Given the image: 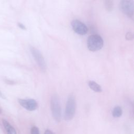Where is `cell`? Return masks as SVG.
I'll return each mask as SVG.
<instances>
[{
  "instance_id": "obj_1",
  "label": "cell",
  "mask_w": 134,
  "mask_h": 134,
  "mask_svg": "<svg viewBox=\"0 0 134 134\" xmlns=\"http://www.w3.org/2000/svg\"><path fill=\"white\" fill-rule=\"evenodd\" d=\"M104 41L102 37L97 34H93L88 37L87 40V47L91 51H97L103 47Z\"/></svg>"
},
{
  "instance_id": "obj_2",
  "label": "cell",
  "mask_w": 134,
  "mask_h": 134,
  "mask_svg": "<svg viewBox=\"0 0 134 134\" xmlns=\"http://www.w3.org/2000/svg\"><path fill=\"white\" fill-rule=\"evenodd\" d=\"M51 109L54 119L60 122L61 119V107L58 96L54 94L51 98Z\"/></svg>"
},
{
  "instance_id": "obj_3",
  "label": "cell",
  "mask_w": 134,
  "mask_h": 134,
  "mask_svg": "<svg viewBox=\"0 0 134 134\" xmlns=\"http://www.w3.org/2000/svg\"><path fill=\"white\" fill-rule=\"evenodd\" d=\"M76 109V101L74 96L70 95L67 99L65 113L64 119L65 120H70L74 116Z\"/></svg>"
},
{
  "instance_id": "obj_4",
  "label": "cell",
  "mask_w": 134,
  "mask_h": 134,
  "mask_svg": "<svg viewBox=\"0 0 134 134\" xmlns=\"http://www.w3.org/2000/svg\"><path fill=\"white\" fill-rule=\"evenodd\" d=\"M29 49L31 54H32L40 70L43 72H46L47 70V65L43 56L41 54V52L35 47L31 46L29 47Z\"/></svg>"
},
{
  "instance_id": "obj_5",
  "label": "cell",
  "mask_w": 134,
  "mask_h": 134,
  "mask_svg": "<svg viewBox=\"0 0 134 134\" xmlns=\"http://www.w3.org/2000/svg\"><path fill=\"white\" fill-rule=\"evenodd\" d=\"M120 10L127 16L132 18L133 16V0H120Z\"/></svg>"
},
{
  "instance_id": "obj_6",
  "label": "cell",
  "mask_w": 134,
  "mask_h": 134,
  "mask_svg": "<svg viewBox=\"0 0 134 134\" xmlns=\"http://www.w3.org/2000/svg\"><path fill=\"white\" fill-rule=\"evenodd\" d=\"M71 25L73 31L78 35H85L88 32L87 26L78 19L73 20L71 23Z\"/></svg>"
},
{
  "instance_id": "obj_7",
  "label": "cell",
  "mask_w": 134,
  "mask_h": 134,
  "mask_svg": "<svg viewBox=\"0 0 134 134\" xmlns=\"http://www.w3.org/2000/svg\"><path fill=\"white\" fill-rule=\"evenodd\" d=\"M18 102L22 107L29 111L35 110L38 108V103L34 99H19Z\"/></svg>"
},
{
  "instance_id": "obj_8",
  "label": "cell",
  "mask_w": 134,
  "mask_h": 134,
  "mask_svg": "<svg viewBox=\"0 0 134 134\" xmlns=\"http://www.w3.org/2000/svg\"><path fill=\"white\" fill-rule=\"evenodd\" d=\"M3 124L4 127L7 132V134H16V131L15 128L6 120L3 119Z\"/></svg>"
},
{
  "instance_id": "obj_9",
  "label": "cell",
  "mask_w": 134,
  "mask_h": 134,
  "mask_svg": "<svg viewBox=\"0 0 134 134\" xmlns=\"http://www.w3.org/2000/svg\"><path fill=\"white\" fill-rule=\"evenodd\" d=\"M88 84L90 88L95 92L99 93L102 91L101 86L94 81H90L88 83Z\"/></svg>"
},
{
  "instance_id": "obj_10",
  "label": "cell",
  "mask_w": 134,
  "mask_h": 134,
  "mask_svg": "<svg viewBox=\"0 0 134 134\" xmlns=\"http://www.w3.org/2000/svg\"><path fill=\"white\" fill-rule=\"evenodd\" d=\"M122 111L121 108L119 106H117L114 108L112 112V115L114 117L117 118L120 117L122 115Z\"/></svg>"
},
{
  "instance_id": "obj_11",
  "label": "cell",
  "mask_w": 134,
  "mask_h": 134,
  "mask_svg": "<svg viewBox=\"0 0 134 134\" xmlns=\"http://www.w3.org/2000/svg\"><path fill=\"white\" fill-rule=\"evenodd\" d=\"M104 4L106 9L108 12H111L114 7L113 0H104Z\"/></svg>"
},
{
  "instance_id": "obj_12",
  "label": "cell",
  "mask_w": 134,
  "mask_h": 134,
  "mask_svg": "<svg viewBox=\"0 0 134 134\" xmlns=\"http://www.w3.org/2000/svg\"><path fill=\"white\" fill-rule=\"evenodd\" d=\"M31 134H40L39 130L38 127L36 126H33L30 130Z\"/></svg>"
},
{
  "instance_id": "obj_13",
  "label": "cell",
  "mask_w": 134,
  "mask_h": 134,
  "mask_svg": "<svg viewBox=\"0 0 134 134\" xmlns=\"http://www.w3.org/2000/svg\"><path fill=\"white\" fill-rule=\"evenodd\" d=\"M125 38L127 40H131L133 38V35L131 32H128L126 34Z\"/></svg>"
},
{
  "instance_id": "obj_14",
  "label": "cell",
  "mask_w": 134,
  "mask_h": 134,
  "mask_svg": "<svg viewBox=\"0 0 134 134\" xmlns=\"http://www.w3.org/2000/svg\"><path fill=\"white\" fill-rule=\"evenodd\" d=\"M18 26L20 28V29H23V30H26V26L24 25V24H23L22 23H18Z\"/></svg>"
},
{
  "instance_id": "obj_15",
  "label": "cell",
  "mask_w": 134,
  "mask_h": 134,
  "mask_svg": "<svg viewBox=\"0 0 134 134\" xmlns=\"http://www.w3.org/2000/svg\"><path fill=\"white\" fill-rule=\"evenodd\" d=\"M44 134H54V133L50 130H46L45 131Z\"/></svg>"
},
{
  "instance_id": "obj_16",
  "label": "cell",
  "mask_w": 134,
  "mask_h": 134,
  "mask_svg": "<svg viewBox=\"0 0 134 134\" xmlns=\"http://www.w3.org/2000/svg\"><path fill=\"white\" fill-rule=\"evenodd\" d=\"M0 97H2V98H5L4 95L2 94V93L1 91H0Z\"/></svg>"
},
{
  "instance_id": "obj_17",
  "label": "cell",
  "mask_w": 134,
  "mask_h": 134,
  "mask_svg": "<svg viewBox=\"0 0 134 134\" xmlns=\"http://www.w3.org/2000/svg\"><path fill=\"white\" fill-rule=\"evenodd\" d=\"M1 113V109H0V113Z\"/></svg>"
}]
</instances>
